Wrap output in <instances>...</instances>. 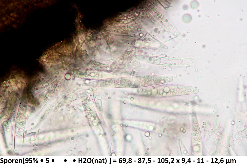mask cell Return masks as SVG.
I'll return each instance as SVG.
<instances>
[{
	"label": "cell",
	"mask_w": 247,
	"mask_h": 164,
	"mask_svg": "<svg viewBox=\"0 0 247 164\" xmlns=\"http://www.w3.org/2000/svg\"><path fill=\"white\" fill-rule=\"evenodd\" d=\"M159 93L164 96H174L196 94L198 89L196 87L182 86L165 87L161 90Z\"/></svg>",
	"instance_id": "cell-1"
}]
</instances>
